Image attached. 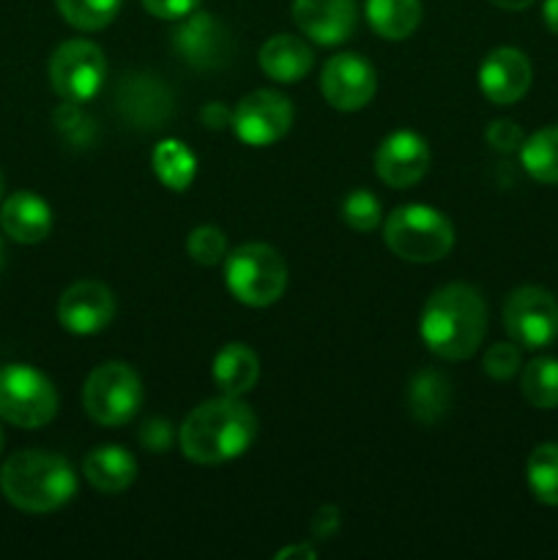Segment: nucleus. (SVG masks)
<instances>
[{"label": "nucleus", "mask_w": 558, "mask_h": 560, "mask_svg": "<svg viewBox=\"0 0 558 560\" xmlns=\"http://www.w3.org/2000/svg\"><path fill=\"white\" fill-rule=\"evenodd\" d=\"M257 438V419L241 397L208 399L181 424L178 443L186 459L197 465H219L241 457Z\"/></svg>", "instance_id": "f257e3e1"}, {"label": "nucleus", "mask_w": 558, "mask_h": 560, "mask_svg": "<svg viewBox=\"0 0 558 560\" xmlns=\"http://www.w3.org/2000/svg\"><path fill=\"white\" fill-rule=\"evenodd\" d=\"M485 299L470 284H446L430 295L421 312V339L438 359H470L485 339Z\"/></svg>", "instance_id": "f03ea898"}, {"label": "nucleus", "mask_w": 558, "mask_h": 560, "mask_svg": "<svg viewBox=\"0 0 558 560\" xmlns=\"http://www.w3.org/2000/svg\"><path fill=\"white\" fill-rule=\"evenodd\" d=\"M0 492L20 512L49 514L74 498L77 474L58 454L25 448L0 468Z\"/></svg>", "instance_id": "7ed1b4c3"}, {"label": "nucleus", "mask_w": 558, "mask_h": 560, "mask_svg": "<svg viewBox=\"0 0 558 560\" xmlns=\"http://www.w3.org/2000/svg\"><path fill=\"white\" fill-rule=\"evenodd\" d=\"M383 241L399 260L435 262L454 246V228L435 208L399 206L388 213Z\"/></svg>", "instance_id": "20e7f679"}, {"label": "nucleus", "mask_w": 558, "mask_h": 560, "mask_svg": "<svg viewBox=\"0 0 558 560\" xmlns=\"http://www.w3.org/2000/svg\"><path fill=\"white\" fill-rule=\"evenodd\" d=\"M224 282H228L233 299L263 310L282 299L284 288H288V266L274 246L244 244L228 255Z\"/></svg>", "instance_id": "39448f33"}, {"label": "nucleus", "mask_w": 558, "mask_h": 560, "mask_svg": "<svg viewBox=\"0 0 558 560\" xmlns=\"http://www.w3.org/2000/svg\"><path fill=\"white\" fill-rule=\"evenodd\" d=\"M58 413V392L53 381L25 364L0 370V419L22 430H38Z\"/></svg>", "instance_id": "423d86ee"}, {"label": "nucleus", "mask_w": 558, "mask_h": 560, "mask_svg": "<svg viewBox=\"0 0 558 560\" xmlns=\"http://www.w3.org/2000/svg\"><path fill=\"white\" fill-rule=\"evenodd\" d=\"M85 413L102 427H120L137 416L142 405V383L131 366L120 361L96 366L82 388Z\"/></svg>", "instance_id": "0eeeda50"}, {"label": "nucleus", "mask_w": 558, "mask_h": 560, "mask_svg": "<svg viewBox=\"0 0 558 560\" xmlns=\"http://www.w3.org/2000/svg\"><path fill=\"white\" fill-rule=\"evenodd\" d=\"M104 77H107L104 52L85 38L63 42L49 58V82L63 102H91L102 91Z\"/></svg>", "instance_id": "6e6552de"}, {"label": "nucleus", "mask_w": 558, "mask_h": 560, "mask_svg": "<svg viewBox=\"0 0 558 560\" xmlns=\"http://www.w3.org/2000/svg\"><path fill=\"white\" fill-rule=\"evenodd\" d=\"M503 326L520 348L539 350L558 337V301L542 288H518L503 304Z\"/></svg>", "instance_id": "1a4fd4ad"}, {"label": "nucleus", "mask_w": 558, "mask_h": 560, "mask_svg": "<svg viewBox=\"0 0 558 560\" xmlns=\"http://www.w3.org/2000/svg\"><path fill=\"white\" fill-rule=\"evenodd\" d=\"M293 124V104L277 91H252L233 113V131L252 148H266L282 140Z\"/></svg>", "instance_id": "9d476101"}, {"label": "nucleus", "mask_w": 558, "mask_h": 560, "mask_svg": "<svg viewBox=\"0 0 558 560\" xmlns=\"http://www.w3.org/2000/svg\"><path fill=\"white\" fill-rule=\"evenodd\" d=\"M120 118L140 131H156L173 118L175 98L173 91L151 71H131L120 80L115 93Z\"/></svg>", "instance_id": "9b49d317"}, {"label": "nucleus", "mask_w": 558, "mask_h": 560, "mask_svg": "<svg viewBox=\"0 0 558 560\" xmlns=\"http://www.w3.org/2000/svg\"><path fill=\"white\" fill-rule=\"evenodd\" d=\"M175 52L195 69H222L233 58V36L217 16L191 11L173 31Z\"/></svg>", "instance_id": "f8f14e48"}, {"label": "nucleus", "mask_w": 558, "mask_h": 560, "mask_svg": "<svg viewBox=\"0 0 558 560\" xmlns=\"http://www.w3.org/2000/svg\"><path fill=\"white\" fill-rule=\"evenodd\" d=\"M375 69L370 60H364L356 52L334 55L326 60L321 74V91L326 102L334 109L342 113H356V109L367 107L375 96Z\"/></svg>", "instance_id": "ddd939ff"}, {"label": "nucleus", "mask_w": 558, "mask_h": 560, "mask_svg": "<svg viewBox=\"0 0 558 560\" xmlns=\"http://www.w3.org/2000/svg\"><path fill=\"white\" fill-rule=\"evenodd\" d=\"M430 170V148L416 131H394L381 142L375 153L377 178L394 189L419 184Z\"/></svg>", "instance_id": "4468645a"}, {"label": "nucleus", "mask_w": 558, "mask_h": 560, "mask_svg": "<svg viewBox=\"0 0 558 560\" xmlns=\"http://www.w3.org/2000/svg\"><path fill=\"white\" fill-rule=\"evenodd\" d=\"M115 317V299L107 284L93 282H74L58 301V320L66 331L77 337L98 334L107 328Z\"/></svg>", "instance_id": "2eb2a0df"}, {"label": "nucleus", "mask_w": 558, "mask_h": 560, "mask_svg": "<svg viewBox=\"0 0 558 560\" xmlns=\"http://www.w3.org/2000/svg\"><path fill=\"white\" fill-rule=\"evenodd\" d=\"M293 20L315 44L337 47L353 36L359 11L356 0H293Z\"/></svg>", "instance_id": "dca6fc26"}, {"label": "nucleus", "mask_w": 558, "mask_h": 560, "mask_svg": "<svg viewBox=\"0 0 558 560\" xmlns=\"http://www.w3.org/2000/svg\"><path fill=\"white\" fill-rule=\"evenodd\" d=\"M531 71L528 58L514 47H498L485 58L479 69V88L492 104L520 102L531 88Z\"/></svg>", "instance_id": "f3484780"}, {"label": "nucleus", "mask_w": 558, "mask_h": 560, "mask_svg": "<svg viewBox=\"0 0 558 560\" xmlns=\"http://www.w3.org/2000/svg\"><path fill=\"white\" fill-rule=\"evenodd\" d=\"M0 228L16 244H38L53 230V211L33 191H14L0 206Z\"/></svg>", "instance_id": "a211bd4d"}, {"label": "nucleus", "mask_w": 558, "mask_h": 560, "mask_svg": "<svg viewBox=\"0 0 558 560\" xmlns=\"http://www.w3.org/2000/svg\"><path fill=\"white\" fill-rule=\"evenodd\" d=\"M88 485L102 495H118L129 490L137 479V463L126 448L120 446H96L82 463Z\"/></svg>", "instance_id": "6ab92c4d"}, {"label": "nucleus", "mask_w": 558, "mask_h": 560, "mask_svg": "<svg viewBox=\"0 0 558 560\" xmlns=\"http://www.w3.org/2000/svg\"><path fill=\"white\" fill-rule=\"evenodd\" d=\"M312 63H315V55H312L310 44L299 36H290V33L271 36L260 49L263 71L271 80L284 82V85L304 80L310 74Z\"/></svg>", "instance_id": "aec40b11"}, {"label": "nucleus", "mask_w": 558, "mask_h": 560, "mask_svg": "<svg viewBox=\"0 0 558 560\" xmlns=\"http://www.w3.org/2000/svg\"><path fill=\"white\" fill-rule=\"evenodd\" d=\"M211 375L219 392L228 397H244L260 381V359L246 345L230 342L213 359Z\"/></svg>", "instance_id": "412c9836"}, {"label": "nucleus", "mask_w": 558, "mask_h": 560, "mask_svg": "<svg viewBox=\"0 0 558 560\" xmlns=\"http://www.w3.org/2000/svg\"><path fill=\"white\" fill-rule=\"evenodd\" d=\"M452 402V383L443 372L421 370L408 383V410L421 424H435L443 419Z\"/></svg>", "instance_id": "4be33fe9"}, {"label": "nucleus", "mask_w": 558, "mask_h": 560, "mask_svg": "<svg viewBox=\"0 0 558 560\" xmlns=\"http://www.w3.org/2000/svg\"><path fill=\"white\" fill-rule=\"evenodd\" d=\"M367 20L372 31L388 42H403L419 27V0H367Z\"/></svg>", "instance_id": "5701e85b"}, {"label": "nucleus", "mask_w": 558, "mask_h": 560, "mask_svg": "<svg viewBox=\"0 0 558 560\" xmlns=\"http://www.w3.org/2000/svg\"><path fill=\"white\" fill-rule=\"evenodd\" d=\"M525 173L539 184H558V126H547L520 145Z\"/></svg>", "instance_id": "b1692460"}, {"label": "nucleus", "mask_w": 558, "mask_h": 560, "mask_svg": "<svg viewBox=\"0 0 558 560\" xmlns=\"http://www.w3.org/2000/svg\"><path fill=\"white\" fill-rule=\"evenodd\" d=\"M197 159L184 142L178 140H164L159 142L156 151H153V173L162 180L167 189L184 191L186 186L195 180Z\"/></svg>", "instance_id": "393cba45"}, {"label": "nucleus", "mask_w": 558, "mask_h": 560, "mask_svg": "<svg viewBox=\"0 0 558 560\" xmlns=\"http://www.w3.org/2000/svg\"><path fill=\"white\" fill-rule=\"evenodd\" d=\"M528 487L545 506H558V443H542L528 457Z\"/></svg>", "instance_id": "a878e982"}, {"label": "nucleus", "mask_w": 558, "mask_h": 560, "mask_svg": "<svg viewBox=\"0 0 558 560\" xmlns=\"http://www.w3.org/2000/svg\"><path fill=\"white\" fill-rule=\"evenodd\" d=\"M520 388L534 408H558V359H534L525 364Z\"/></svg>", "instance_id": "bb28decb"}, {"label": "nucleus", "mask_w": 558, "mask_h": 560, "mask_svg": "<svg viewBox=\"0 0 558 560\" xmlns=\"http://www.w3.org/2000/svg\"><path fill=\"white\" fill-rule=\"evenodd\" d=\"M60 16L77 31H102L120 11L124 0H55Z\"/></svg>", "instance_id": "cd10ccee"}, {"label": "nucleus", "mask_w": 558, "mask_h": 560, "mask_svg": "<svg viewBox=\"0 0 558 560\" xmlns=\"http://www.w3.org/2000/svg\"><path fill=\"white\" fill-rule=\"evenodd\" d=\"M342 219L356 233H372L381 224V202L367 189L350 191L342 202Z\"/></svg>", "instance_id": "c85d7f7f"}, {"label": "nucleus", "mask_w": 558, "mask_h": 560, "mask_svg": "<svg viewBox=\"0 0 558 560\" xmlns=\"http://www.w3.org/2000/svg\"><path fill=\"white\" fill-rule=\"evenodd\" d=\"M186 252L200 266H217L224 255H228V238L213 224H202V228L191 230L186 238Z\"/></svg>", "instance_id": "c756f323"}, {"label": "nucleus", "mask_w": 558, "mask_h": 560, "mask_svg": "<svg viewBox=\"0 0 558 560\" xmlns=\"http://www.w3.org/2000/svg\"><path fill=\"white\" fill-rule=\"evenodd\" d=\"M55 126L71 145H91L93 140V120L82 113L77 102H66L63 107L55 109Z\"/></svg>", "instance_id": "7c9ffc66"}, {"label": "nucleus", "mask_w": 558, "mask_h": 560, "mask_svg": "<svg viewBox=\"0 0 558 560\" xmlns=\"http://www.w3.org/2000/svg\"><path fill=\"white\" fill-rule=\"evenodd\" d=\"M520 364H523L520 361V348L512 342L492 345L485 353V361H481V366H485V372L492 381H509V377L518 375Z\"/></svg>", "instance_id": "2f4dec72"}, {"label": "nucleus", "mask_w": 558, "mask_h": 560, "mask_svg": "<svg viewBox=\"0 0 558 560\" xmlns=\"http://www.w3.org/2000/svg\"><path fill=\"white\" fill-rule=\"evenodd\" d=\"M487 142H490L498 153H514L520 151L525 137H523V129H520L514 120L501 118V120H492V124L487 126Z\"/></svg>", "instance_id": "473e14b6"}, {"label": "nucleus", "mask_w": 558, "mask_h": 560, "mask_svg": "<svg viewBox=\"0 0 558 560\" xmlns=\"http://www.w3.org/2000/svg\"><path fill=\"white\" fill-rule=\"evenodd\" d=\"M140 443L142 448H148V452L164 454L170 446H173V424L159 419V416H153V419H148L146 424L140 427Z\"/></svg>", "instance_id": "72a5a7b5"}, {"label": "nucleus", "mask_w": 558, "mask_h": 560, "mask_svg": "<svg viewBox=\"0 0 558 560\" xmlns=\"http://www.w3.org/2000/svg\"><path fill=\"white\" fill-rule=\"evenodd\" d=\"M148 14H153L156 20H184L191 11H197L200 0H142Z\"/></svg>", "instance_id": "f704fd0d"}, {"label": "nucleus", "mask_w": 558, "mask_h": 560, "mask_svg": "<svg viewBox=\"0 0 558 560\" xmlns=\"http://www.w3.org/2000/svg\"><path fill=\"white\" fill-rule=\"evenodd\" d=\"M339 525H342V514H339L337 506L317 509L315 517H312V539L315 541L332 539V536L339 530Z\"/></svg>", "instance_id": "c9c22d12"}, {"label": "nucleus", "mask_w": 558, "mask_h": 560, "mask_svg": "<svg viewBox=\"0 0 558 560\" xmlns=\"http://www.w3.org/2000/svg\"><path fill=\"white\" fill-rule=\"evenodd\" d=\"M200 118H202V124L208 126V129H222L224 124H233V113H230V109L224 107V104H219V102L206 104V107H202V113H200Z\"/></svg>", "instance_id": "e433bc0d"}, {"label": "nucleus", "mask_w": 558, "mask_h": 560, "mask_svg": "<svg viewBox=\"0 0 558 560\" xmlns=\"http://www.w3.org/2000/svg\"><path fill=\"white\" fill-rule=\"evenodd\" d=\"M288 558H315V550L310 545H293L288 550H279L277 560H288Z\"/></svg>", "instance_id": "4c0bfd02"}, {"label": "nucleus", "mask_w": 558, "mask_h": 560, "mask_svg": "<svg viewBox=\"0 0 558 560\" xmlns=\"http://www.w3.org/2000/svg\"><path fill=\"white\" fill-rule=\"evenodd\" d=\"M542 16H545V25L550 27L553 33H558V0H545Z\"/></svg>", "instance_id": "58836bf2"}, {"label": "nucleus", "mask_w": 558, "mask_h": 560, "mask_svg": "<svg viewBox=\"0 0 558 560\" xmlns=\"http://www.w3.org/2000/svg\"><path fill=\"white\" fill-rule=\"evenodd\" d=\"M490 3L498 5V9H503V11H523V9H528L534 0H490Z\"/></svg>", "instance_id": "ea45409f"}, {"label": "nucleus", "mask_w": 558, "mask_h": 560, "mask_svg": "<svg viewBox=\"0 0 558 560\" xmlns=\"http://www.w3.org/2000/svg\"><path fill=\"white\" fill-rule=\"evenodd\" d=\"M3 260H5V249H3V238H0V268H3Z\"/></svg>", "instance_id": "a19ab883"}, {"label": "nucleus", "mask_w": 558, "mask_h": 560, "mask_svg": "<svg viewBox=\"0 0 558 560\" xmlns=\"http://www.w3.org/2000/svg\"><path fill=\"white\" fill-rule=\"evenodd\" d=\"M3 189H5V178H3V173H0V197H3Z\"/></svg>", "instance_id": "79ce46f5"}, {"label": "nucleus", "mask_w": 558, "mask_h": 560, "mask_svg": "<svg viewBox=\"0 0 558 560\" xmlns=\"http://www.w3.org/2000/svg\"><path fill=\"white\" fill-rule=\"evenodd\" d=\"M0 452H3V430H0Z\"/></svg>", "instance_id": "37998d69"}]
</instances>
